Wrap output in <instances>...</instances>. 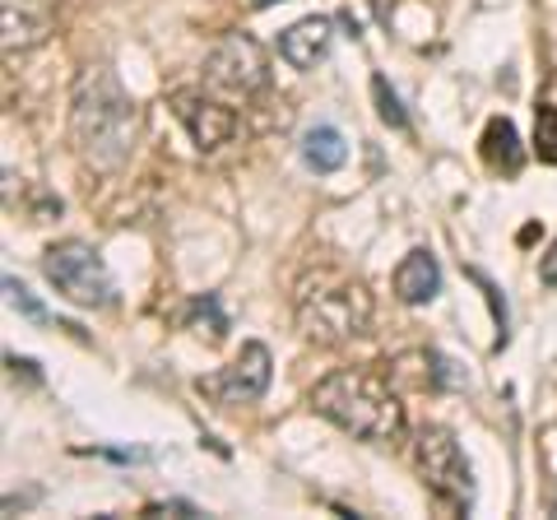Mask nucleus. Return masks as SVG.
Wrapping results in <instances>:
<instances>
[{
    "mask_svg": "<svg viewBox=\"0 0 557 520\" xmlns=\"http://www.w3.org/2000/svg\"><path fill=\"white\" fill-rule=\"evenodd\" d=\"M42 274L57 284L61 298L79 302V307H108L116 293L102 256L94 247H84V242H57V247L42 256Z\"/></svg>",
    "mask_w": 557,
    "mask_h": 520,
    "instance_id": "39448f33",
    "label": "nucleus"
},
{
    "mask_svg": "<svg viewBox=\"0 0 557 520\" xmlns=\"http://www.w3.org/2000/svg\"><path fill=\"white\" fill-rule=\"evenodd\" d=\"M5 293H10V302L20 307L24 317H33V321H51V317H47V307H42L38 298H33V293H28L20 280H5Z\"/></svg>",
    "mask_w": 557,
    "mask_h": 520,
    "instance_id": "a211bd4d",
    "label": "nucleus"
},
{
    "mask_svg": "<svg viewBox=\"0 0 557 520\" xmlns=\"http://www.w3.org/2000/svg\"><path fill=\"white\" fill-rule=\"evenodd\" d=\"M205 79L214 84V89H228V94H260L270 84V61L265 51H260L256 38H247V33H228L214 51H209L205 61Z\"/></svg>",
    "mask_w": 557,
    "mask_h": 520,
    "instance_id": "423d86ee",
    "label": "nucleus"
},
{
    "mask_svg": "<svg viewBox=\"0 0 557 520\" xmlns=\"http://www.w3.org/2000/svg\"><path fill=\"white\" fill-rule=\"evenodd\" d=\"M428 362H432V386H450V391H460L465 381H469V376L456 368V362H450L446 354H437V349L428 354Z\"/></svg>",
    "mask_w": 557,
    "mask_h": 520,
    "instance_id": "f3484780",
    "label": "nucleus"
},
{
    "mask_svg": "<svg viewBox=\"0 0 557 520\" xmlns=\"http://www.w3.org/2000/svg\"><path fill=\"white\" fill-rule=\"evenodd\" d=\"M534 145H539V159L544 163H557V108H539L534 116Z\"/></svg>",
    "mask_w": 557,
    "mask_h": 520,
    "instance_id": "2eb2a0df",
    "label": "nucleus"
},
{
    "mask_svg": "<svg viewBox=\"0 0 557 520\" xmlns=\"http://www.w3.org/2000/svg\"><path fill=\"white\" fill-rule=\"evenodd\" d=\"M172 112L182 116V126L190 131V140H196L200 149H219L223 140H233V131H237L233 108H223V102L205 98L196 89L172 94Z\"/></svg>",
    "mask_w": 557,
    "mask_h": 520,
    "instance_id": "6e6552de",
    "label": "nucleus"
},
{
    "mask_svg": "<svg viewBox=\"0 0 557 520\" xmlns=\"http://www.w3.org/2000/svg\"><path fill=\"white\" fill-rule=\"evenodd\" d=\"M442 293V270H437V256L432 251H409L395 270V298L409 302V307H423Z\"/></svg>",
    "mask_w": 557,
    "mask_h": 520,
    "instance_id": "9b49d317",
    "label": "nucleus"
},
{
    "mask_svg": "<svg viewBox=\"0 0 557 520\" xmlns=\"http://www.w3.org/2000/svg\"><path fill=\"white\" fill-rule=\"evenodd\" d=\"M539 280H544L548 288L557 284V242H553V247H548V256H544V260H539Z\"/></svg>",
    "mask_w": 557,
    "mask_h": 520,
    "instance_id": "6ab92c4d",
    "label": "nucleus"
},
{
    "mask_svg": "<svg viewBox=\"0 0 557 520\" xmlns=\"http://www.w3.org/2000/svg\"><path fill=\"white\" fill-rule=\"evenodd\" d=\"M251 5H256V10H265V5H278V0H251Z\"/></svg>",
    "mask_w": 557,
    "mask_h": 520,
    "instance_id": "aec40b11",
    "label": "nucleus"
},
{
    "mask_svg": "<svg viewBox=\"0 0 557 520\" xmlns=\"http://www.w3.org/2000/svg\"><path fill=\"white\" fill-rule=\"evenodd\" d=\"M200 391L205 395H214L219 405H256L260 395L270 391V349L265 344H247L228 368L214 372V376H205L200 381Z\"/></svg>",
    "mask_w": 557,
    "mask_h": 520,
    "instance_id": "0eeeda50",
    "label": "nucleus"
},
{
    "mask_svg": "<svg viewBox=\"0 0 557 520\" xmlns=\"http://www.w3.org/2000/svg\"><path fill=\"white\" fill-rule=\"evenodd\" d=\"M330 42H335V33H330V20L311 14V20L284 28V38H278V51H284V61L298 65V71H317V65L330 57Z\"/></svg>",
    "mask_w": 557,
    "mask_h": 520,
    "instance_id": "9d476101",
    "label": "nucleus"
},
{
    "mask_svg": "<svg viewBox=\"0 0 557 520\" xmlns=\"http://www.w3.org/2000/svg\"><path fill=\"white\" fill-rule=\"evenodd\" d=\"M311 409L362 442H391L395 432L405 428L395 391L376 372H362V368H344V372H330L325 381H317Z\"/></svg>",
    "mask_w": 557,
    "mask_h": 520,
    "instance_id": "f03ea898",
    "label": "nucleus"
},
{
    "mask_svg": "<svg viewBox=\"0 0 557 520\" xmlns=\"http://www.w3.org/2000/svg\"><path fill=\"white\" fill-rule=\"evenodd\" d=\"M483 159L493 172H507V177H516L520 163H525V149H520L516 140V126L507 116H493L487 121V131H483Z\"/></svg>",
    "mask_w": 557,
    "mask_h": 520,
    "instance_id": "f8f14e48",
    "label": "nucleus"
},
{
    "mask_svg": "<svg viewBox=\"0 0 557 520\" xmlns=\"http://www.w3.org/2000/svg\"><path fill=\"white\" fill-rule=\"evenodd\" d=\"M372 298L358 280L339 270H317L298 284V325L307 339L317 344H344L368 331Z\"/></svg>",
    "mask_w": 557,
    "mask_h": 520,
    "instance_id": "7ed1b4c3",
    "label": "nucleus"
},
{
    "mask_svg": "<svg viewBox=\"0 0 557 520\" xmlns=\"http://www.w3.org/2000/svg\"><path fill=\"white\" fill-rule=\"evenodd\" d=\"M0 24H5V51H28L51 33L47 0H0Z\"/></svg>",
    "mask_w": 557,
    "mask_h": 520,
    "instance_id": "1a4fd4ad",
    "label": "nucleus"
},
{
    "mask_svg": "<svg viewBox=\"0 0 557 520\" xmlns=\"http://www.w3.org/2000/svg\"><path fill=\"white\" fill-rule=\"evenodd\" d=\"M190 325H196V331L205 335L209 331V339H223V335H228V317H223V311H219V302L214 298H209V293H205V298H196V302H190V317H186Z\"/></svg>",
    "mask_w": 557,
    "mask_h": 520,
    "instance_id": "4468645a",
    "label": "nucleus"
},
{
    "mask_svg": "<svg viewBox=\"0 0 557 520\" xmlns=\"http://www.w3.org/2000/svg\"><path fill=\"white\" fill-rule=\"evenodd\" d=\"M413 465H418L423 483H428V488L437 493L442 502H450L456 511H469V507H474V474H469V460H465L460 442L450 437L446 428H437V423L418 428Z\"/></svg>",
    "mask_w": 557,
    "mask_h": 520,
    "instance_id": "20e7f679",
    "label": "nucleus"
},
{
    "mask_svg": "<svg viewBox=\"0 0 557 520\" xmlns=\"http://www.w3.org/2000/svg\"><path fill=\"white\" fill-rule=\"evenodd\" d=\"M372 94H376V108H381V121H386V126H395V131H405L409 126V116H405V108H399V98H395V89L386 79H372Z\"/></svg>",
    "mask_w": 557,
    "mask_h": 520,
    "instance_id": "dca6fc26",
    "label": "nucleus"
},
{
    "mask_svg": "<svg viewBox=\"0 0 557 520\" xmlns=\"http://www.w3.org/2000/svg\"><path fill=\"white\" fill-rule=\"evenodd\" d=\"M302 159L317 168V172H339L344 159H348V145L335 126H311L302 135Z\"/></svg>",
    "mask_w": 557,
    "mask_h": 520,
    "instance_id": "ddd939ff",
    "label": "nucleus"
},
{
    "mask_svg": "<svg viewBox=\"0 0 557 520\" xmlns=\"http://www.w3.org/2000/svg\"><path fill=\"white\" fill-rule=\"evenodd\" d=\"M70 126H75V145L94 168H121L135 149L139 112L131 94L121 89V79L108 65L84 71L75 84V102H70Z\"/></svg>",
    "mask_w": 557,
    "mask_h": 520,
    "instance_id": "f257e3e1",
    "label": "nucleus"
}]
</instances>
